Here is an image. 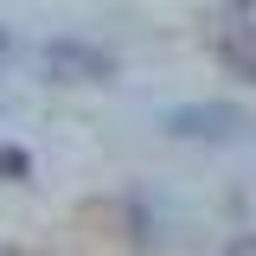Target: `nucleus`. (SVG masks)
I'll use <instances>...</instances> for the list:
<instances>
[{
  "mask_svg": "<svg viewBox=\"0 0 256 256\" xmlns=\"http://www.w3.org/2000/svg\"><path fill=\"white\" fill-rule=\"evenodd\" d=\"M6 52H13V45H6V32H0V64H6Z\"/></svg>",
  "mask_w": 256,
  "mask_h": 256,
  "instance_id": "6",
  "label": "nucleus"
},
{
  "mask_svg": "<svg viewBox=\"0 0 256 256\" xmlns=\"http://www.w3.org/2000/svg\"><path fill=\"white\" fill-rule=\"evenodd\" d=\"M0 173H13V180H20V173H26V154H20V148H0Z\"/></svg>",
  "mask_w": 256,
  "mask_h": 256,
  "instance_id": "4",
  "label": "nucleus"
},
{
  "mask_svg": "<svg viewBox=\"0 0 256 256\" xmlns=\"http://www.w3.org/2000/svg\"><path fill=\"white\" fill-rule=\"evenodd\" d=\"M230 256H256V237H244V244H230Z\"/></svg>",
  "mask_w": 256,
  "mask_h": 256,
  "instance_id": "5",
  "label": "nucleus"
},
{
  "mask_svg": "<svg viewBox=\"0 0 256 256\" xmlns=\"http://www.w3.org/2000/svg\"><path fill=\"white\" fill-rule=\"evenodd\" d=\"M212 45L237 77L256 84V0H224L218 20H212Z\"/></svg>",
  "mask_w": 256,
  "mask_h": 256,
  "instance_id": "1",
  "label": "nucleus"
},
{
  "mask_svg": "<svg viewBox=\"0 0 256 256\" xmlns=\"http://www.w3.org/2000/svg\"><path fill=\"white\" fill-rule=\"evenodd\" d=\"M166 128L180 141H250V116L230 102H186L166 116Z\"/></svg>",
  "mask_w": 256,
  "mask_h": 256,
  "instance_id": "2",
  "label": "nucleus"
},
{
  "mask_svg": "<svg viewBox=\"0 0 256 256\" xmlns=\"http://www.w3.org/2000/svg\"><path fill=\"white\" fill-rule=\"evenodd\" d=\"M45 70L64 77V84H109L116 58L96 52V45H77V38H58V45H45Z\"/></svg>",
  "mask_w": 256,
  "mask_h": 256,
  "instance_id": "3",
  "label": "nucleus"
}]
</instances>
